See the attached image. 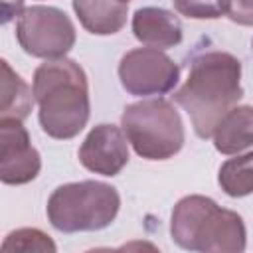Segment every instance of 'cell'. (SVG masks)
I'll list each match as a JSON object with an SVG mask.
<instances>
[{"label":"cell","mask_w":253,"mask_h":253,"mask_svg":"<svg viewBox=\"0 0 253 253\" xmlns=\"http://www.w3.org/2000/svg\"><path fill=\"white\" fill-rule=\"evenodd\" d=\"M178 14L192 20H215L227 14L229 0H172Z\"/></svg>","instance_id":"16"},{"label":"cell","mask_w":253,"mask_h":253,"mask_svg":"<svg viewBox=\"0 0 253 253\" xmlns=\"http://www.w3.org/2000/svg\"><path fill=\"white\" fill-rule=\"evenodd\" d=\"M79 162L89 172L117 176L128 164V140L125 130L109 123L93 126L79 146Z\"/></svg>","instance_id":"9"},{"label":"cell","mask_w":253,"mask_h":253,"mask_svg":"<svg viewBox=\"0 0 253 253\" xmlns=\"http://www.w3.org/2000/svg\"><path fill=\"white\" fill-rule=\"evenodd\" d=\"M16 40L32 57L59 59L75 45V26L55 6H28L18 14Z\"/></svg>","instance_id":"6"},{"label":"cell","mask_w":253,"mask_h":253,"mask_svg":"<svg viewBox=\"0 0 253 253\" xmlns=\"http://www.w3.org/2000/svg\"><path fill=\"white\" fill-rule=\"evenodd\" d=\"M132 34L142 45L154 49H170L184 38L180 18L170 10L156 6H144L134 12Z\"/></svg>","instance_id":"10"},{"label":"cell","mask_w":253,"mask_h":253,"mask_svg":"<svg viewBox=\"0 0 253 253\" xmlns=\"http://www.w3.org/2000/svg\"><path fill=\"white\" fill-rule=\"evenodd\" d=\"M42 130L57 140L75 138L91 115L89 83L83 67L67 57L45 59L32 81Z\"/></svg>","instance_id":"2"},{"label":"cell","mask_w":253,"mask_h":253,"mask_svg":"<svg viewBox=\"0 0 253 253\" xmlns=\"http://www.w3.org/2000/svg\"><path fill=\"white\" fill-rule=\"evenodd\" d=\"M217 184L229 198H243L253 194V152L227 158L219 166Z\"/></svg>","instance_id":"14"},{"label":"cell","mask_w":253,"mask_h":253,"mask_svg":"<svg viewBox=\"0 0 253 253\" xmlns=\"http://www.w3.org/2000/svg\"><path fill=\"white\" fill-rule=\"evenodd\" d=\"M4 251H49L53 253L57 247L47 233L38 227H22L10 231L2 241Z\"/></svg>","instance_id":"15"},{"label":"cell","mask_w":253,"mask_h":253,"mask_svg":"<svg viewBox=\"0 0 253 253\" xmlns=\"http://www.w3.org/2000/svg\"><path fill=\"white\" fill-rule=\"evenodd\" d=\"M42 156L30 140L20 119H0V180L8 186H22L38 178Z\"/></svg>","instance_id":"8"},{"label":"cell","mask_w":253,"mask_h":253,"mask_svg":"<svg viewBox=\"0 0 253 253\" xmlns=\"http://www.w3.org/2000/svg\"><path fill=\"white\" fill-rule=\"evenodd\" d=\"M2 2H4V4H10V2H14L18 8H22V2H24V0H2Z\"/></svg>","instance_id":"18"},{"label":"cell","mask_w":253,"mask_h":253,"mask_svg":"<svg viewBox=\"0 0 253 253\" xmlns=\"http://www.w3.org/2000/svg\"><path fill=\"white\" fill-rule=\"evenodd\" d=\"M119 79L123 89L130 95H164L176 87L180 67L162 49L134 47L121 57Z\"/></svg>","instance_id":"7"},{"label":"cell","mask_w":253,"mask_h":253,"mask_svg":"<svg viewBox=\"0 0 253 253\" xmlns=\"http://www.w3.org/2000/svg\"><path fill=\"white\" fill-rule=\"evenodd\" d=\"M172 97L188 113L194 132L210 138L219 119L243 97L241 61L221 49L194 55L184 85Z\"/></svg>","instance_id":"1"},{"label":"cell","mask_w":253,"mask_h":253,"mask_svg":"<svg viewBox=\"0 0 253 253\" xmlns=\"http://www.w3.org/2000/svg\"><path fill=\"white\" fill-rule=\"evenodd\" d=\"M2 63V105H0V119H20L24 121L34 103V89H30V85L10 67V63L6 59L0 61Z\"/></svg>","instance_id":"13"},{"label":"cell","mask_w":253,"mask_h":253,"mask_svg":"<svg viewBox=\"0 0 253 253\" xmlns=\"http://www.w3.org/2000/svg\"><path fill=\"white\" fill-rule=\"evenodd\" d=\"M227 16L239 26H253V0H229Z\"/></svg>","instance_id":"17"},{"label":"cell","mask_w":253,"mask_h":253,"mask_svg":"<svg viewBox=\"0 0 253 253\" xmlns=\"http://www.w3.org/2000/svg\"><path fill=\"white\" fill-rule=\"evenodd\" d=\"M170 235L186 251L241 253L247 245L243 217L200 194L184 196L172 210Z\"/></svg>","instance_id":"3"},{"label":"cell","mask_w":253,"mask_h":253,"mask_svg":"<svg viewBox=\"0 0 253 253\" xmlns=\"http://www.w3.org/2000/svg\"><path fill=\"white\" fill-rule=\"evenodd\" d=\"M121 208L117 188L97 180L57 186L45 206L47 219L61 233L99 231L109 227Z\"/></svg>","instance_id":"4"},{"label":"cell","mask_w":253,"mask_h":253,"mask_svg":"<svg viewBox=\"0 0 253 253\" xmlns=\"http://www.w3.org/2000/svg\"><path fill=\"white\" fill-rule=\"evenodd\" d=\"M213 146L221 154H239L253 146V107L235 105L213 128Z\"/></svg>","instance_id":"11"},{"label":"cell","mask_w":253,"mask_h":253,"mask_svg":"<svg viewBox=\"0 0 253 253\" xmlns=\"http://www.w3.org/2000/svg\"><path fill=\"white\" fill-rule=\"evenodd\" d=\"M73 12L81 26L95 36H113L126 24L128 2L121 0H73Z\"/></svg>","instance_id":"12"},{"label":"cell","mask_w":253,"mask_h":253,"mask_svg":"<svg viewBox=\"0 0 253 253\" xmlns=\"http://www.w3.org/2000/svg\"><path fill=\"white\" fill-rule=\"evenodd\" d=\"M121 126L134 152L144 160H168L182 150L186 140L180 113L162 97L126 105Z\"/></svg>","instance_id":"5"},{"label":"cell","mask_w":253,"mask_h":253,"mask_svg":"<svg viewBox=\"0 0 253 253\" xmlns=\"http://www.w3.org/2000/svg\"><path fill=\"white\" fill-rule=\"evenodd\" d=\"M121 2H128V0H121Z\"/></svg>","instance_id":"19"}]
</instances>
